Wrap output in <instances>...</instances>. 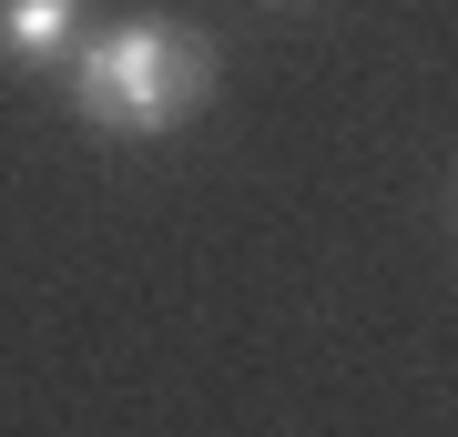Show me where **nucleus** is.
Masks as SVG:
<instances>
[{
    "label": "nucleus",
    "instance_id": "1",
    "mask_svg": "<svg viewBox=\"0 0 458 437\" xmlns=\"http://www.w3.org/2000/svg\"><path fill=\"white\" fill-rule=\"evenodd\" d=\"M214 41L194 31V21L174 11H143V21H113V31H82L72 41V113H82L102 143H164V132H183L214 102Z\"/></svg>",
    "mask_w": 458,
    "mask_h": 437
},
{
    "label": "nucleus",
    "instance_id": "2",
    "mask_svg": "<svg viewBox=\"0 0 458 437\" xmlns=\"http://www.w3.org/2000/svg\"><path fill=\"white\" fill-rule=\"evenodd\" d=\"M82 41V0H0V62L11 71H51Z\"/></svg>",
    "mask_w": 458,
    "mask_h": 437
},
{
    "label": "nucleus",
    "instance_id": "3",
    "mask_svg": "<svg viewBox=\"0 0 458 437\" xmlns=\"http://www.w3.org/2000/svg\"><path fill=\"white\" fill-rule=\"evenodd\" d=\"M265 11H295V0H265Z\"/></svg>",
    "mask_w": 458,
    "mask_h": 437
}]
</instances>
